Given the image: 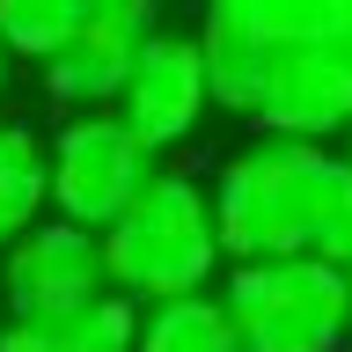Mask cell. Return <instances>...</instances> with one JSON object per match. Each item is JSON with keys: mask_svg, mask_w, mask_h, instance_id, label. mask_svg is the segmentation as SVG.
Masks as SVG:
<instances>
[{"mask_svg": "<svg viewBox=\"0 0 352 352\" xmlns=\"http://www.w3.org/2000/svg\"><path fill=\"white\" fill-rule=\"evenodd\" d=\"M44 154H52V220L88 228V235H103L110 220L154 184V169H162V162L118 125V110L59 118V132H44Z\"/></svg>", "mask_w": 352, "mask_h": 352, "instance_id": "277c9868", "label": "cell"}, {"mask_svg": "<svg viewBox=\"0 0 352 352\" xmlns=\"http://www.w3.org/2000/svg\"><path fill=\"white\" fill-rule=\"evenodd\" d=\"M88 0H0V52H8V66H52L74 44V30H81Z\"/></svg>", "mask_w": 352, "mask_h": 352, "instance_id": "4fadbf2b", "label": "cell"}, {"mask_svg": "<svg viewBox=\"0 0 352 352\" xmlns=\"http://www.w3.org/2000/svg\"><path fill=\"white\" fill-rule=\"evenodd\" d=\"M132 352H242V338H235V323H228L220 294H184V301L140 308Z\"/></svg>", "mask_w": 352, "mask_h": 352, "instance_id": "7c38bea8", "label": "cell"}, {"mask_svg": "<svg viewBox=\"0 0 352 352\" xmlns=\"http://www.w3.org/2000/svg\"><path fill=\"white\" fill-rule=\"evenodd\" d=\"M110 294L103 272V235L66 228V220H37L22 242L0 250V316H59Z\"/></svg>", "mask_w": 352, "mask_h": 352, "instance_id": "52a82bcc", "label": "cell"}, {"mask_svg": "<svg viewBox=\"0 0 352 352\" xmlns=\"http://www.w3.org/2000/svg\"><path fill=\"white\" fill-rule=\"evenodd\" d=\"M257 140H294V147H330L352 132V74L323 44H294L272 59L257 96Z\"/></svg>", "mask_w": 352, "mask_h": 352, "instance_id": "ba28073f", "label": "cell"}, {"mask_svg": "<svg viewBox=\"0 0 352 352\" xmlns=\"http://www.w3.org/2000/svg\"><path fill=\"white\" fill-rule=\"evenodd\" d=\"M345 162H352V132H345Z\"/></svg>", "mask_w": 352, "mask_h": 352, "instance_id": "2e32d148", "label": "cell"}, {"mask_svg": "<svg viewBox=\"0 0 352 352\" xmlns=\"http://www.w3.org/2000/svg\"><path fill=\"white\" fill-rule=\"evenodd\" d=\"M0 88H8V52H0Z\"/></svg>", "mask_w": 352, "mask_h": 352, "instance_id": "9a60e30c", "label": "cell"}, {"mask_svg": "<svg viewBox=\"0 0 352 352\" xmlns=\"http://www.w3.org/2000/svg\"><path fill=\"white\" fill-rule=\"evenodd\" d=\"M140 308L125 294H96L59 316H0V352H132Z\"/></svg>", "mask_w": 352, "mask_h": 352, "instance_id": "30bf717a", "label": "cell"}, {"mask_svg": "<svg viewBox=\"0 0 352 352\" xmlns=\"http://www.w3.org/2000/svg\"><path fill=\"white\" fill-rule=\"evenodd\" d=\"M198 44V66H206V96H213V110H235V118H250L264 96V74H272V59H279V44L264 37V15L257 0H228V8H206L191 30Z\"/></svg>", "mask_w": 352, "mask_h": 352, "instance_id": "9c48e42d", "label": "cell"}, {"mask_svg": "<svg viewBox=\"0 0 352 352\" xmlns=\"http://www.w3.org/2000/svg\"><path fill=\"white\" fill-rule=\"evenodd\" d=\"M206 118H213V96H206L198 44H191V30H169V22H162V30L140 44L132 74H125L118 125H125L147 154H169V147H184Z\"/></svg>", "mask_w": 352, "mask_h": 352, "instance_id": "5b68a950", "label": "cell"}, {"mask_svg": "<svg viewBox=\"0 0 352 352\" xmlns=\"http://www.w3.org/2000/svg\"><path fill=\"white\" fill-rule=\"evenodd\" d=\"M52 220V154L30 118H0V250Z\"/></svg>", "mask_w": 352, "mask_h": 352, "instance_id": "8fae6325", "label": "cell"}, {"mask_svg": "<svg viewBox=\"0 0 352 352\" xmlns=\"http://www.w3.org/2000/svg\"><path fill=\"white\" fill-rule=\"evenodd\" d=\"M345 286H352V264H345Z\"/></svg>", "mask_w": 352, "mask_h": 352, "instance_id": "e0dca14e", "label": "cell"}, {"mask_svg": "<svg viewBox=\"0 0 352 352\" xmlns=\"http://www.w3.org/2000/svg\"><path fill=\"white\" fill-rule=\"evenodd\" d=\"M206 198H213L220 264L323 257L338 272L352 264V162L338 147L250 140L220 162Z\"/></svg>", "mask_w": 352, "mask_h": 352, "instance_id": "6da1fadb", "label": "cell"}, {"mask_svg": "<svg viewBox=\"0 0 352 352\" xmlns=\"http://www.w3.org/2000/svg\"><path fill=\"white\" fill-rule=\"evenodd\" d=\"M323 52H338L352 74V0H330V30H323Z\"/></svg>", "mask_w": 352, "mask_h": 352, "instance_id": "5bb4252c", "label": "cell"}, {"mask_svg": "<svg viewBox=\"0 0 352 352\" xmlns=\"http://www.w3.org/2000/svg\"><path fill=\"white\" fill-rule=\"evenodd\" d=\"M103 272H110V294H125L132 308L206 294L220 279V235H213L206 184L184 169H154V184L103 228Z\"/></svg>", "mask_w": 352, "mask_h": 352, "instance_id": "7a4b0ae2", "label": "cell"}, {"mask_svg": "<svg viewBox=\"0 0 352 352\" xmlns=\"http://www.w3.org/2000/svg\"><path fill=\"white\" fill-rule=\"evenodd\" d=\"M162 30L147 0H88L81 30L59 59L44 66V96L66 110V118H88V110H118L125 96V74L140 59V44Z\"/></svg>", "mask_w": 352, "mask_h": 352, "instance_id": "8992f818", "label": "cell"}, {"mask_svg": "<svg viewBox=\"0 0 352 352\" xmlns=\"http://www.w3.org/2000/svg\"><path fill=\"white\" fill-rule=\"evenodd\" d=\"M220 308L242 352H345L352 345V286L323 257L228 264Z\"/></svg>", "mask_w": 352, "mask_h": 352, "instance_id": "3957f363", "label": "cell"}]
</instances>
